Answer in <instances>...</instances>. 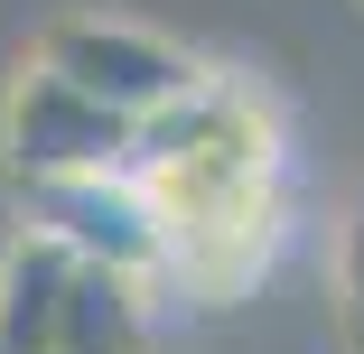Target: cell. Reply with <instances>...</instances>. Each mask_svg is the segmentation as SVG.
Instances as JSON below:
<instances>
[{
    "mask_svg": "<svg viewBox=\"0 0 364 354\" xmlns=\"http://www.w3.org/2000/svg\"><path fill=\"white\" fill-rule=\"evenodd\" d=\"M140 289H150L140 270L85 261L75 299H65V326H56V354H150V308H140Z\"/></svg>",
    "mask_w": 364,
    "mask_h": 354,
    "instance_id": "8992f818",
    "label": "cell"
},
{
    "mask_svg": "<svg viewBox=\"0 0 364 354\" xmlns=\"http://www.w3.org/2000/svg\"><path fill=\"white\" fill-rule=\"evenodd\" d=\"M38 224L75 252V261H103V270H140V280H168V233H159V205L131 168L112 177H56V187H28Z\"/></svg>",
    "mask_w": 364,
    "mask_h": 354,
    "instance_id": "277c9868",
    "label": "cell"
},
{
    "mask_svg": "<svg viewBox=\"0 0 364 354\" xmlns=\"http://www.w3.org/2000/svg\"><path fill=\"white\" fill-rule=\"evenodd\" d=\"M75 280H85V261L65 252L47 224L10 233V252H0V354H56V326H65Z\"/></svg>",
    "mask_w": 364,
    "mask_h": 354,
    "instance_id": "5b68a950",
    "label": "cell"
},
{
    "mask_svg": "<svg viewBox=\"0 0 364 354\" xmlns=\"http://www.w3.org/2000/svg\"><path fill=\"white\" fill-rule=\"evenodd\" d=\"M0 150H10V168H19L28 187L112 177V168H131V150H140V121L112 112V103H94L85 84H65L56 65L28 56L19 75H10V94H0Z\"/></svg>",
    "mask_w": 364,
    "mask_h": 354,
    "instance_id": "3957f363",
    "label": "cell"
},
{
    "mask_svg": "<svg viewBox=\"0 0 364 354\" xmlns=\"http://www.w3.org/2000/svg\"><path fill=\"white\" fill-rule=\"evenodd\" d=\"M28 56L56 65L65 84H85L94 103L131 112V121H159L178 94L205 84V56H187L178 38L140 28V19H122V10H56V19L28 38Z\"/></svg>",
    "mask_w": 364,
    "mask_h": 354,
    "instance_id": "7a4b0ae2",
    "label": "cell"
},
{
    "mask_svg": "<svg viewBox=\"0 0 364 354\" xmlns=\"http://www.w3.org/2000/svg\"><path fill=\"white\" fill-rule=\"evenodd\" d=\"M336 289H346V317L364 326V205H355L346 233H336Z\"/></svg>",
    "mask_w": 364,
    "mask_h": 354,
    "instance_id": "52a82bcc",
    "label": "cell"
},
{
    "mask_svg": "<svg viewBox=\"0 0 364 354\" xmlns=\"http://www.w3.org/2000/svg\"><path fill=\"white\" fill-rule=\"evenodd\" d=\"M131 177L150 187L168 280L196 299H243L289 243V121L252 75L205 65V84L178 94L159 121H140Z\"/></svg>",
    "mask_w": 364,
    "mask_h": 354,
    "instance_id": "6da1fadb",
    "label": "cell"
}]
</instances>
